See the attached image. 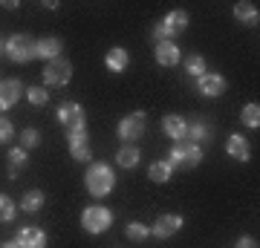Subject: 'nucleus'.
<instances>
[{
	"instance_id": "nucleus-20",
	"label": "nucleus",
	"mask_w": 260,
	"mask_h": 248,
	"mask_svg": "<svg viewBox=\"0 0 260 248\" xmlns=\"http://www.w3.org/2000/svg\"><path fill=\"white\" fill-rule=\"evenodd\" d=\"M139 162H142V150L136 145H124L119 153H116V165L124 167V170H133Z\"/></svg>"
},
{
	"instance_id": "nucleus-33",
	"label": "nucleus",
	"mask_w": 260,
	"mask_h": 248,
	"mask_svg": "<svg viewBox=\"0 0 260 248\" xmlns=\"http://www.w3.org/2000/svg\"><path fill=\"white\" fill-rule=\"evenodd\" d=\"M0 6H3V9H18V3H15V0H3Z\"/></svg>"
},
{
	"instance_id": "nucleus-25",
	"label": "nucleus",
	"mask_w": 260,
	"mask_h": 248,
	"mask_svg": "<svg viewBox=\"0 0 260 248\" xmlns=\"http://www.w3.org/2000/svg\"><path fill=\"white\" fill-rule=\"evenodd\" d=\"M185 73H191L194 78H200V75L208 73V64H205V58L200 55V52H191V55L185 58Z\"/></svg>"
},
{
	"instance_id": "nucleus-35",
	"label": "nucleus",
	"mask_w": 260,
	"mask_h": 248,
	"mask_svg": "<svg viewBox=\"0 0 260 248\" xmlns=\"http://www.w3.org/2000/svg\"><path fill=\"white\" fill-rule=\"evenodd\" d=\"M0 52H3V41H0Z\"/></svg>"
},
{
	"instance_id": "nucleus-13",
	"label": "nucleus",
	"mask_w": 260,
	"mask_h": 248,
	"mask_svg": "<svg viewBox=\"0 0 260 248\" xmlns=\"http://www.w3.org/2000/svg\"><path fill=\"white\" fill-rule=\"evenodd\" d=\"M20 95H23V84L18 78H6V81H0V110H9L15 104L20 101Z\"/></svg>"
},
{
	"instance_id": "nucleus-34",
	"label": "nucleus",
	"mask_w": 260,
	"mask_h": 248,
	"mask_svg": "<svg viewBox=\"0 0 260 248\" xmlns=\"http://www.w3.org/2000/svg\"><path fill=\"white\" fill-rule=\"evenodd\" d=\"M0 248H20L18 242H6V245H0Z\"/></svg>"
},
{
	"instance_id": "nucleus-32",
	"label": "nucleus",
	"mask_w": 260,
	"mask_h": 248,
	"mask_svg": "<svg viewBox=\"0 0 260 248\" xmlns=\"http://www.w3.org/2000/svg\"><path fill=\"white\" fill-rule=\"evenodd\" d=\"M234 248H257V239L249 237V234H243V237L237 239V245H234Z\"/></svg>"
},
{
	"instance_id": "nucleus-15",
	"label": "nucleus",
	"mask_w": 260,
	"mask_h": 248,
	"mask_svg": "<svg viewBox=\"0 0 260 248\" xmlns=\"http://www.w3.org/2000/svg\"><path fill=\"white\" fill-rule=\"evenodd\" d=\"M15 242L20 248H47V234L41 228H20Z\"/></svg>"
},
{
	"instance_id": "nucleus-5",
	"label": "nucleus",
	"mask_w": 260,
	"mask_h": 248,
	"mask_svg": "<svg viewBox=\"0 0 260 248\" xmlns=\"http://www.w3.org/2000/svg\"><path fill=\"white\" fill-rule=\"evenodd\" d=\"M113 225V211L104 205H90L81 211V228L87 234H104Z\"/></svg>"
},
{
	"instance_id": "nucleus-24",
	"label": "nucleus",
	"mask_w": 260,
	"mask_h": 248,
	"mask_svg": "<svg viewBox=\"0 0 260 248\" xmlns=\"http://www.w3.org/2000/svg\"><path fill=\"white\" fill-rule=\"evenodd\" d=\"M6 159H9V179H15L18 170H20V167H26V162H29V156H26V150H23V147H12Z\"/></svg>"
},
{
	"instance_id": "nucleus-11",
	"label": "nucleus",
	"mask_w": 260,
	"mask_h": 248,
	"mask_svg": "<svg viewBox=\"0 0 260 248\" xmlns=\"http://www.w3.org/2000/svg\"><path fill=\"white\" fill-rule=\"evenodd\" d=\"M67 147H70V156H73L75 162H90V159H93L87 130H81V133H67Z\"/></svg>"
},
{
	"instance_id": "nucleus-3",
	"label": "nucleus",
	"mask_w": 260,
	"mask_h": 248,
	"mask_svg": "<svg viewBox=\"0 0 260 248\" xmlns=\"http://www.w3.org/2000/svg\"><path fill=\"white\" fill-rule=\"evenodd\" d=\"M185 29H188V12L174 9L162 18V23L153 26V38H156V44L159 41H174V38H177L179 32H185Z\"/></svg>"
},
{
	"instance_id": "nucleus-8",
	"label": "nucleus",
	"mask_w": 260,
	"mask_h": 248,
	"mask_svg": "<svg viewBox=\"0 0 260 248\" xmlns=\"http://www.w3.org/2000/svg\"><path fill=\"white\" fill-rule=\"evenodd\" d=\"M73 78V64L67 58H55V61H47V69H44V84L47 87H64Z\"/></svg>"
},
{
	"instance_id": "nucleus-9",
	"label": "nucleus",
	"mask_w": 260,
	"mask_h": 248,
	"mask_svg": "<svg viewBox=\"0 0 260 248\" xmlns=\"http://www.w3.org/2000/svg\"><path fill=\"white\" fill-rule=\"evenodd\" d=\"M225 87H229V81H225V75L220 73H205L197 78V90H200V95H205V98H220L225 92Z\"/></svg>"
},
{
	"instance_id": "nucleus-31",
	"label": "nucleus",
	"mask_w": 260,
	"mask_h": 248,
	"mask_svg": "<svg viewBox=\"0 0 260 248\" xmlns=\"http://www.w3.org/2000/svg\"><path fill=\"white\" fill-rule=\"evenodd\" d=\"M12 136H15V127H12V121L6 119V116H0V145H6Z\"/></svg>"
},
{
	"instance_id": "nucleus-6",
	"label": "nucleus",
	"mask_w": 260,
	"mask_h": 248,
	"mask_svg": "<svg viewBox=\"0 0 260 248\" xmlns=\"http://www.w3.org/2000/svg\"><path fill=\"white\" fill-rule=\"evenodd\" d=\"M58 121L67 127V133H81V130H87V113H84L81 104L75 101H67L58 107Z\"/></svg>"
},
{
	"instance_id": "nucleus-27",
	"label": "nucleus",
	"mask_w": 260,
	"mask_h": 248,
	"mask_svg": "<svg viewBox=\"0 0 260 248\" xmlns=\"http://www.w3.org/2000/svg\"><path fill=\"white\" fill-rule=\"evenodd\" d=\"M15 214H18V205L12 202V196L0 193V222H12Z\"/></svg>"
},
{
	"instance_id": "nucleus-18",
	"label": "nucleus",
	"mask_w": 260,
	"mask_h": 248,
	"mask_svg": "<svg viewBox=\"0 0 260 248\" xmlns=\"http://www.w3.org/2000/svg\"><path fill=\"white\" fill-rule=\"evenodd\" d=\"M162 130H165L174 141H179V138H185V133H188V121L182 119V116H177V113H171V116L162 119Z\"/></svg>"
},
{
	"instance_id": "nucleus-23",
	"label": "nucleus",
	"mask_w": 260,
	"mask_h": 248,
	"mask_svg": "<svg viewBox=\"0 0 260 248\" xmlns=\"http://www.w3.org/2000/svg\"><path fill=\"white\" fill-rule=\"evenodd\" d=\"M171 176H174V167H171L168 159H165V162L159 159V162H150V165H148V179H153V182H168Z\"/></svg>"
},
{
	"instance_id": "nucleus-12",
	"label": "nucleus",
	"mask_w": 260,
	"mask_h": 248,
	"mask_svg": "<svg viewBox=\"0 0 260 248\" xmlns=\"http://www.w3.org/2000/svg\"><path fill=\"white\" fill-rule=\"evenodd\" d=\"M61 52H64V41L55 35H47V38H38L35 41V55L44 58V61H55V58H61Z\"/></svg>"
},
{
	"instance_id": "nucleus-14",
	"label": "nucleus",
	"mask_w": 260,
	"mask_h": 248,
	"mask_svg": "<svg viewBox=\"0 0 260 248\" xmlns=\"http://www.w3.org/2000/svg\"><path fill=\"white\" fill-rule=\"evenodd\" d=\"M153 55L162 66H177L182 61V52H179V46L174 41H159L156 49H153Z\"/></svg>"
},
{
	"instance_id": "nucleus-19",
	"label": "nucleus",
	"mask_w": 260,
	"mask_h": 248,
	"mask_svg": "<svg viewBox=\"0 0 260 248\" xmlns=\"http://www.w3.org/2000/svg\"><path fill=\"white\" fill-rule=\"evenodd\" d=\"M188 141H194V145H200V141H211V124L205 119H194L188 121V133H185Z\"/></svg>"
},
{
	"instance_id": "nucleus-17",
	"label": "nucleus",
	"mask_w": 260,
	"mask_h": 248,
	"mask_svg": "<svg viewBox=\"0 0 260 248\" xmlns=\"http://www.w3.org/2000/svg\"><path fill=\"white\" fill-rule=\"evenodd\" d=\"M225 150H229V156L234 162H249L251 159V147H249V138L246 136H232L229 145H225Z\"/></svg>"
},
{
	"instance_id": "nucleus-2",
	"label": "nucleus",
	"mask_w": 260,
	"mask_h": 248,
	"mask_svg": "<svg viewBox=\"0 0 260 248\" xmlns=\"http://www.w3.org/2000/svg\"><path fill=\"white\" fill-rule=\"evenodd\" d=\"M168 162H171V167L191 170V167H197L203 162V147L194 145V141H188V138H179V141H174L171 150H168Z\"/></svg>"
},
{
	"instance_id": "nucleus-30",
	"label": "nucleus",
	"mask_w": 260,
	"mask_h": 248,
	"mask_svg": "<svg viewBox=\"0 0 260 248\" xmlns=\"http://www.w3.org/2000/svg\"><path fill=\"white\" fill-rule=\"evenodd\" d=\"M41 145V133H38L35 127H26L23 133H20V147L23 150H29V147H38Z\"/></svg>"
},
{
	"instance_id": "nucleus-16",
	"label": "nucleus",
	"mask_w": 260,
	"mask_h": 248,
	"mask_svg": "<svg viewBox=\"0 0 260 248\" xmlns=\"http://www.w3.org/2000/svg\"><path fill=\"white\" fill-rule=\"evenodd\" d=\"M130 64V55L124 46H113V49H107V55H104V66L110 69V73H124Z\"/></svg>"
},
{
	"instance_id": "nucleus-7",
	"label": "nucleus",
	"mask_w": 260,
	"mask_h": 248,
	"mask_svg": "<svg viewBox=\"0 0 260 248\" xmlns=\"http://www.w3.org/2000/svg\"><path fill=\"white\" fill-rule=\"evenodd\" d=\"M145 124H148L145 110H136V113H130V116H124V119L119 121V138L124 141V145L139 141L142 133H145Z\"/></svg>"
},
{
	"instance_id": "nucleus-10",
	"label": "nucleus",
	"mask_w": 260,
	"mask_h": 248,
	"mask_svg": "<svg viewBox=\"0 0 260 248\" xmlns=\"http://www.w3.org/2000/svg\"><path fill=\"white\" fill-rule=\"evenodd\" d=\"M185 225V220L179 217V214H162L153 225H150V237H156V239H168V237H174L179 228Z\"/></svg>"
},
{
	"instance_id": "nucleus-22",
	"label": "nucleus",
	"mask_w": 260,
	"mask_h": 248,
	"mask_svg": "<svg viewBox=\"0 0 260 248\" xmlns=\"http://www.w3.org/2000/svg\"><path fill=\"white\" fill-rule=\"evenodd\" d=\"M44 202H47V196H44V191H38V188H32V191L23 193V199H20V208L26 214H38L41 208H44Z\"/></svg>"
},
{
	"instance_id": "nucleus-4",
	"label": "nucleus",
	"mask_w": 260,
	"mask_h": 248,
	"mask_svg": "<svg viewBox=\"0 0 260 248\" xmlns=\"http://www.w3.org/2000/svg\"><path fill=\"white\" fill-rule=\"evenodd\" d=\"M3 52L9 55V61H15V64H29L35 55V38L32 35H12L9 41H3Z\"/></svg>"
},
{
	"instance_id": "nucleus-21",
	"label": "nucleus",
	"mask_w": 260,
	"mask_h": 248,
	"mask_svg": "<svg viewBox=\"0 0 260 248\" xmlns=\"http://www.w3.org/2000/svg\"><path fill=\"white\" fill-rule=\"evenodd\" d=\"M234 18L240 20V23H246V26H257V6L254 3H249V0H240V3H234Z\"/></svg>"
},
{
	"instance_id": "nucleus-29",
	"label": "nucleus",
	"mask_w": 260,
	"mask_h": 248,
	"mask_svg": "<svg viewBox=\"0 0 260 248\" xmlns=\"http://www.w3.org/2000/svg\"><path fill=\"white\" fill-rule=\"evenodd\" d=\"M26 98H29V104H32V107H44V104L49 101V90H47V87H29Z\"/></svg>"
},
{
	"instance_id": "nucleus-1",
	"label": "nucleus",
	"mask_w": 260,
	"mask_h": 248,
	"mask_svg": "<svg viewBox=\"0 0 260 248\" xmlns=\"http://www.w3.org/2000/svg\"><path fill=\"white\" fill-rule=\"evenodd\" d=\"M84 188L90 191V196L104 199V196L113 193V188H116V173H113V167L107 165V162H93V165L87 167V173H84Z\"/></svg>"
},
{
	"instance_id": "nucleus-28",
	"label": "nucleus",
	"mask_w": 260,
	"mask_h": 248,
	"mask_svg": "<svg viewBox=\"0 0 260 248\" xmlns=\"http://www.w3.org/2000/svg\"><path fill=\"white\" fill-rule=\"evenodd\" d=\"M124 234H127V239H133V242H142V239L150 237V225H145V222H130Z\"/></svg>"
},
{
	"instance_id": "nucleus-26",
	"label": "nucleus",
	"mask_w": 260,
	"mask_h": 248,
	"mask_svg": "<svg viewBox=\"0 0 260 248\" xmlns=\"http://www.w3.org/2000/svg\"><path fill=\"white\" fill-rule=\"evenodd\" d=\"M240 121L249 130H257L260 127V107L257 104H246V107L240 110Z\"/></svg>"
}]
</instances>
